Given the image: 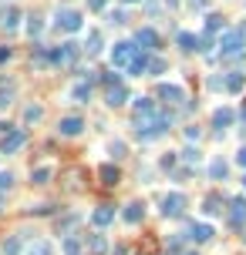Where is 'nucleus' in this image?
I'll return each mask as SVG.
<instances>
[{"mask_svg": "<svg viewBox=\"0 0 246 255\" xmlns=\"http://www.w3.org/2000/svg\"><path fill=\"white\" fill-rule=\"evenodd\" d=\"M51 178H54V168H51V164H38V168L31 171V182L34 185H47Z\"/></svg>", "mask_w": 246, "mask_h": 255, "instance_id": "obj_16", "label": "nucleus"}, {"mask_svg": "<svg viewBox=\"0 0 246 255\" xmlns=\"http://www.w3.org/2000/svg\"><path fill=\"white\" fill-rule=\"evenodd\" d=\"M135 40H138L145 51H149V47H159V34H155V31H149V27H145V31H138V37H135Z\"/></svg>", "mask_w": 246, "mask_h": 255, "instance_id": "obj_20", "label": "nucleus"}, {"mask_svg": "<svg viewBox=\"0 0 246 255\" xmlns=\"http://www.w3.org/2000/svg\"><path fill=\"white\" fill-rule=\"evenodd\" d=\"M203 208H206V215H219V212H223V208H219V195H209Z\"/></svg>", "mask_w": 246, "mask_h": 255, "instance_id": "obj_26", "label": "nucleus"}, {"mask_svg": "<svg viewBox=\"0 0 246 255\" xmlns=\"http://www.w3.org/2000/svg\"><path fill=\"white\" fill-rule=\"evenodd\" d=\"M27 34H31V37L41 34V17H27Z\"/></svg>", "mask_w": 246, "mask_h": 255, "instance_id": "obj_31", "label": "nucleus"}, {"mask_svg": "<svg viewBox=\"0 0 246 255\" xmlns=\"http://www.w3.org/2000/svg\"><path fill=\"white\" fill-rule=\"evenodd\" d=\"M54 27H57V31H64V34H78V31L84 27V20H81V10H75V7H57Z\"/></svg>", "mask_w": 246, "mask_h": 255, "instance_id": "obj_1", "label": "nucleus"}, {"mask_svg": "<svg viewBox=\"0 0 246 255\" xmlns=\"http://www.w3.org/2000/svg\"><path fill=\"white\" fill-rule=\"evenodd\" d=\"M243 118H246V111H243Z\"/></svg>", "mask_w": 246, "mask_h": 255, "instance_id": "obj_43", "label": "nucleus"}, {"mask_svg": "<svg viewBox=\"0 0 246 255\" xmlns=\"http://www.w3.org/2000/svg\"><path fill=\"white\" fill-rule=\"evenodd\" d=\"M64 138H78L81 131H84V118L81 114H68V118H61V128H57Z\"/></svg>", "mask_w": 246, "mask_h": 255, "instance_id": "obj_5", "label": "nucleus"}, {"mask_svg": "<svg viewBox=\"0 0 246 255\" xmlns=\"http://www.w3.org/2000/svg\"><path fill=\"white\" fill-rule=\"evenodd\" d=\"M149 71H152V74L165 71V61H159V57H155V61H149Z\"/></svg>", "mask_w": 246, "mask_h": 255, "instance_id": "obj_34", "label": "nucleus"}, {"mask_svg": "<svg viewBox=\"0 0 246 255\" xmlns=\"http://www.w3.org/2000/svg\"><path fill=\"white\" fill-rule=\"evenodd\" d=\"M88 249H91V255H105V252H108L105 235H91V238H88Z\"/></svg>", "mask_w": 246, "mask_h": 255, "instance_id": "obj_22", "label": "nucleus"}, {"mask_svg": "<svg viewBox=\"0 0 246 255\" xmlns=\"http://www.w3.org/2000/svg\"><path fill=\"white\" fill-rule=\"evenodd\" d=\"M236 161H240V164H243V168H246V148H240V155H236Z\"/></svg>", "mask_w": 246, "mask_h": 255, "instance_id": "obj_38", "label": "nucleus"}, {"mask_svg": "<svg viewBox=\"0 0 246 255\" xmlns=\"http://www.w3.org/2000/svg\"><path fill=\"white\" fill-rule=\"evenodd\" d=\"M243 185H246V178H243Z\"/></svg>", "mask_w": 246, "mask_h": 255, "instance_id": "obj_44", "label": "nucleus"}, {"mask_svg": "<svg viewBox=\"0 0 246 255\" xmlns=\"http://www.w3.org/2000/svg\"><path fill=\"white\" fill-rule=\"evenodd\" d=\"M88 7H91V10H105V7H108V0H88Z\"/></svg>", "mask_w": 246, "mask_h": 255, "instance_id": "obj_36", "label": "nucleus"}, {"mask_svg": "<svg viewBox=\"0 0 246 255\" xmlns=\"http://www.w3.org/2000/svg\"><path fill=\"white\" fill-rule=\"evenodd\" d=\"M112 219H115V208H112V205H98L95 212H91V225H95V228L112 225Z\"/></svg>", "mask_w": 246, "mask_h": 255, "instance_id": "obj_10", "label": "nucleus"}, {"mask_svg": "<svg viewBox=\"0 0 246 255\" xmlns=\"http://www.w3.org/2000/svg\"><path fill=\"white\" fill-rule=\"evenodd\" d=\"M145 67H149V57H145V54H138V57L132 61V64H128V77H138V74L145 71Z\"/></svg>", "mask_w": 246, "mask_h": 255, "instance_id": "obj_23", "label": "nucleus"}, {"mask_svg": "<svg viewBox=\"0 0 246 255\" xmlns=\"http://www.w3.org/2000/svg\"><path fill=\"white\" fill-rule=\"evenodd\" d=\"M122 3H138V0H122Z\"/></svg>", "mask_w": 246, "mask_h": 255, "instance_id": "obj_40", "label": "nucleus"}, {"mask_svg": "<svg viewBox=\"0 0 246 255\" xmlns=\"http://www.w3.org/2000/svg\"><path fill=\"white\" fill-rule=\"evenodd\" d=\"M0 208H3V198H0Z\"/></svg>", "mask_w": 246, "mask_h": 255, "instance_id": "obj_41", "label": "nucleus"}, {"mask_svg": "<svg viewBox=\"0 0 246 255\" xmlns=\"http://www.w3.org/2000/svg\"><path fill=\"white\" fill-rule=\"evenodd\" d=\"M0 252H3V255H20V252H24V238H20V235H7V238H3V245H0Z\"/></svg>", "mask_w": 246, "mask_h": 255, "instance_id": "obj_15", "label": "nucleus"}, {"mask_svg": "<svg viewBox=\"0 0 246 255\" xmlns=\"http://www.w3.org/2000/svg\"><path fill=\"white\" fill-rule=\"evenodd\" d=\"M226 88H229V91H240V88H243V74H229Z\"/></svg>", "mask_w": 246, "mask_h": 255, "instance_id": "obj_28", "label": "nucleus"}, {"mask_svg": "<svg viewBox=\"0 0 246 255\" xmlns=\"http://www.w3.org/2000/svg\"><path fill=\"white\" fill-rule=\"evenodd\" d=\"M138 54H142V47H135L132 40H122V44H115V51H112V64L115 67H128Z\"/></svg>", "mask_w": 246, "mask_h": 255, "instance_id": "obj_2", "label": "nucleus"}, {"mask_svg": "<svg viewBox=\"0 0 246 255\" xmlns=\"http://www.w3.org/2000/svg\"><path fill=\"white\" fill-rule=\"evenodd\" d=\"M186 255H196V252H186Z\"/></svg>", "mask_w": 246, "mask_h": 255, "instance_id": "obj_42", "label": "nucleus"}, {"mask_svg": "<svg viewBox=\"0 0 246 255\" xmlns=\"http://www.w3.org/2000/svg\"><path fill=\"white\" fill-rule=\"evenodd\" d=\"M105 101H108L112 108H122V104L128 101V88H125L122 81H118V84H108V88H105Z\"/></svg>", "mask_w": 246, "mask_h": 255, "instance_id": "obj_6", "label": "nucleus"}, {"mask_svg": "<svg viewBox=\"0 0 246 255\" xmlns=\"http://www.w3.org/2000/svg\"><path fill=\"white\" fill-rule=\"evenodd\" d=\"M7 131H10V125H3V121H0V134H7Z\"/></svg>", "mask_w": 246, "mask_h": 255, "instance_id": "obj_39", "label": "nucleus"}, {"mask_svg": "<svg viewBox=\"0 0 246 255\" xmlns=\"http://www.w3.org/2000/svg\"><path fill=\"white\" fill-rule=\"evenodd\" d=\"M155 94L162 97V101H169V104H179V101H186V91L179 88V84H159Z\"/></svg>", "mask_w": 246, "mask_h": 255, "instance_id": "obj_7", "label": "nucleus"}, {"mask_svg": "<svg viewBox=\"0 0 246 255\" xmlns=\"http://www.w3.org/2000/svg\"><path fill=\"white\" fill-rule=\"evenodd\" d=\"M182 208H186V195H182V191H172V195L162 198V215H165V219L182 215Z\"/></svg>", "mask_w": 246, "mask_h": 255, "instance_id": "obj_4", "label": "nucleus"}, {"mask_svg": "<svg viewBox=\"0 0 246 255\" xmlns=\"http://www.w3.org/2000/svg\"><path fill=\"white\" fill-rule=\"evenodd\" d=\"M122 151H125V145H122V141H115V145H112V155H115V158H122Z\"/></svg>", "mask_w": 246, "mask_h": 255, "instance_id": "obj_37", "label": "nucleus"}, {"mask_svg": "<svg viewBox=\"0 0 246 255\" xmlns=\"http://www.w3.org/2000/svg\"><path fill=\"white\" fill-rule=\"evenodd\" d=\"M27 255H54V245L47 242V238H38L34 245H31V252Z\"/></svg>", "mask_w": 246, "mask_h": 255, "instance_id": "obj_21", "label": "nucleus"}, {"mask_svg": "<svg viewBox=\"0 0 246 255\" xmlns=\"http://www.w3.org/2000/svg\"><path fill=\"white\" fill-rule=\"evenodd\" d=\"M101 51V34H91L88 37V54H98Z\"/></svg>", "mask_w": 246, "mask_h": 255, "instance_id": "obj_30", "label": "nucleus"}, {"mask_svg": "<svg viewBox=\"0 0 246 255\" xmlns=\"http://www.w3.org/2000/svg\"><path fill=\"white\" fill-rule=\"evenodd\" d=\"M98 178L105 185H118V168H115V164H101V168H98Z\"/></svg>", "mask_w": 246, "mask_h": 255, "instance_id": "obj_19", "label": "nucleus"}, {"mask_svg": "<svg viewBox=\"0 0 246 255\" xmlns=\"http://www.w3.org/2000/svg\"><path fill=\"white\" fill-rule=\"evenodd\" d=\"M179 47H182V51H199V40L192 34H179Z\"/></svg>", "mask_w": 246, "mask_h": 255, "instance_id": "obj_25", "label": "nucleus"}, {"mask_svg": "<svg viewBox=\"0 0 246 255\" xmlns=\"http://www.w3.org/2000/svg\"><path fill=\"white\" fill-rule=\"evenodd\" d=\"M182 158H186V161H199V151H196V148H186Z\"/></svg>", "mask_w": 246, "mask_h": 255, "instance_id": "obj_35", "label": "nucleus"}, {"mask_svg": "<svg viewBox=\"0 0 246 255\" xmlns=\"http://www.w3.org/2000/svg\"><path fill=\"white\" fill-rule=\"evenodd\" d=\"M88 97H91V81H78L75 88H71V101H78V104H88Z\"/></svg>", "mask_w": 246, "mask_h": 255, "instance_id": "obj_14", "label": "nucleus"}, {"mask_svg": "<svg viewBox=\"0 0 246 255\" xmlns=\"http://www.w3.org/2000/svg\"><path fill=\"white\" fill-rule=\"evenodd\" d=\"M212 125H216V128H226V125H233V111H229V108H219L216 114H212Z\"/></svg>", "mask_w": 246, "mask_h": 255, "instance_id": "obj_24", "label": "nucleus"}, {"mask_svg": "<svg viewBox=\"0 0 246 255\" xmlns=\"http://www.w3.org/2000/svg\"><path fill=\"white\" fill-rule=\"evenodd\" d=\"M41 114H44V111H41L38 104H31V108H27V114H24V118H27V121H41Z\"/></svg>", "mask_w": 246, "mask_h": 255, "instance_id": "obj_33", "label": "nucleus"}, {"mask_svg": "<svg viewBox=\"0 0 246 255\" xmlns=\"http://www.w3.org/2000/svg\"><path fill=\"white\" fill-rule=\"evenodd\" d=\"M10 185H14V175L10 171H0V191H7Z\"/></svg>", "mask_w": 246, "mask_h": 255, "instance_id": "obj_32", "label": "nucleus"}, {"mask_svg": "<svg viewBox=\"0 0 246 255\" xmlns=\"http://www.w3.org/2000/svg\"><path fill=\"white\" fill-rule=\"evenodd\" d=\"M152 114H159L155 101H149V97H135V121H138V118H152Z\"/></svg>", "mask_w": 246, "mask_h": 255, "instance_id": "obj_13", "label": "nucleus"}, {"mask_svg": "<svg viewBox=\"0 0 246 255\" xmlns=\"http://www.w3.org/2000/svg\"><path fill=\"white\" fill-rule=\"evenodd\" d=\"M0 27H3L7 34H17V31H20V10H7V14H3V24H0Z\"/></svg>", "mask_w": 246, "mask_h": 255, "instance_id": "obj_17", "label": "nucleus"}, {"mask_svg": "<svg viewBox=\"0 0 246 255\" xmlns=\"http://www.w3.org/2000/svg\"><path fill=\"white\" fill-rule=\"evenodd\" d=\"M229 222L240 228V225H246V198H233L229 201Z\"/></svg>", "mask_w": 246, "mask_h": 255, "instance_id": "obj_11", "label": "nucleus"}, {"mask_svg": "<svg viewBox=\"0 0 246 255\" xmlns=\"http://www.w3.org/2000/svg\"><path fill=\"white\" fill-rule=\"evenodd\" d=\"M219 47H223V54H240V47H243V34H240V31H226L223 40H219Z\"/></svg>", "mask_w": 246, "mask_h": 255, "instance_id": "obj_8", "label": "nucleus"}, {"mask_svg": "<svg viewBox=\"0 0 246 255\" xmlns=\"http://www.w3.org/2000/svg\"><path fill=\"white\" fill-rule=\"evenodd\" d=\"M122 219H125V225H138V222L145 219V205H142V201H132V205H125Z\"/></svg>", "mask_w": 246, "mask_h": 255, "instance_id": "obj_12", "label": "nucleus"}, {"mask_svg": "<svg viewBox=\"0 0 246 255\" xmlns=\"http://www.w3.org/2000/svg\"><path fill=\"white\" fill-rule=\"evenodd\" d=\"M209 175H212V178H226V164L212 161V164H209Z\"/></svg>", "mask_w": 246, "mask_h": 255, "instance_id": "obj_29", "label": "nucleus"}, {"mask_svg": "<svg viewBox=\"0 0 246 255\" xmlns=\"http://www.w3.org/2000/svg\"><path fill=\"white\" fill-rule=\"evenodd\" d=\"M189 235L196 238V242H209V238H212V225L199 222V225H192V228H189Z\"/></svg>", "mask_w": 246, "mask_h": 255, "instance_id": "obj_18", "label": "nucleus"}, {"mask_svg": "<svg viewBox=\"0 0 246 255\" xmlns=\"http://www.w3.org/2000/svg\"><path fill=\"white\" fill-rule=\"evenodd\" d=\"M27 145V131H20V128H10L7 134H3V141H0V155H14L17 148Z\"/></svg>", "mask_w": 246, "mask_h": 255, "instance_id": "obj_3", "label": "nucleus"}, {"mask_svg": "<svg viewBox=\"0 0 246 255\" xmlns=\"http://www.w3.org/2000/svg\"><path fill=\"white\" fill-rule=\"evenodd\" d=\"M64 252H68V255H78V252H81V242L68 235V238H64Z\"/></svg>", "mask_w": 246, "mask_h": 255, "instance_id": "obj_27", "label": "nucleus"}, {"mask_svg": "<svg viewBox=\"0 0 246 255\" xmlns=\"http://www.w3.org/2000/svg\"><path fill=\"white\" fill-rule=\"evenodd\" d=\"M14 97H17V88H14V81L0 77V111L10 108V104H14Z\"/></svg>", "mask_w": 246, "mask_h": 255, "instance_id": "obj_9", "label": "nucleus"}]
</instances>
